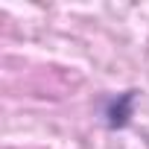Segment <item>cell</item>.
Returning <instances> with one entry per match:
<instances>
[{
  "label": "cell",
  "instance_id": "obj_1",
  "mask_svg": "<svg viewBox=\"0 0 149 149\" xmlns=\"http://www.w3.org/2000/svg\"><path fill=\"white\" fill-rule=\"evenodd\" d=\"M134 100H137V91H123L117 97H111L102 108V117H105V126L108 129H126L132 114H134Z\"/></svg>",
  "mask_w": 149,
  "mask_h": 149
}]
</instances>
